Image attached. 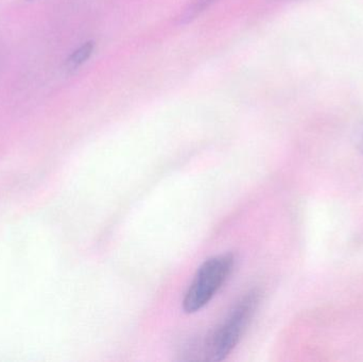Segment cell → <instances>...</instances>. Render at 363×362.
I'll return each mask as SVG.
<instances>
[{
  "instance_id": "obj_1",
  "label": "cell",
  "mask_w": 363,
  "mask_h": 362,
  "mask_svg": "<svg viewBox=\"0 0 363 362\" xmlns=\"http://www.w3.org/2000/svg\"><path fill=\"white\" fill-rule=\"evenodd\" d=\"M234 263L232 254H223L211 257L202 264L184 298L183 308L187 314L199 312L209 303L228 280Z\"/></svg>"
},
{
  "instance_id": "obj_2",
  "label": "cell",
  "mask_w": 363,
  "mask_h": 362,
  "mask_svg": "<svg viewBox=\"0 0 363 362\" xmlns=\"http://www.w3.org/2000/svg\"><path fill=\"white\" fill-rule=\"evenodd\" d=\"M258 301L259 293L251 291L235 306L225 322L209 338L206 346L208 361H223L234 350L253 317Z\"/></svg>"
},
{
  "instance_id": "obj_5",
  "label": "cell",
  "mask_w": 363,
  "mask_h": 362,
  "mask_svg": "<svg viewBox=\"0 0 363 362\" xmlns=\"http://www.w3.org/2000/svg\"><path fill=\"white\" fill-rule=\"evenodd\" d=\"M358 146H359L360 150L363 152V125L360 129L359 134H358Z\"/></svg>"
},
{
  "instance_id": "obj_4",
  "label": "cell",
  "mask_w": 363,
  "mask_h": 362,
  "mask_svg": "<svg viewBox=\"0 0 363 362\" xmlns=\"http://www.w3.org/2000/svg\"><path fill=\"white\" fill-rule=\"evenodd\" d=\"M216 1H217V0H196V1H194V4L183 13V15H182V23H189L192 19L196 18L198 15H200L201 13L207 10V9H208L211 4H215Z\"/></svg>"
},
{
  "instance_id": "obj_3",
  "label": "cell",
  "mask_w": 363,
  "mask_h": 362,
  "mask_svg": "<svg viewBox=\"0 0 363 362\" xmlns=\"http://www.w3.org/2000/svg\"><path fill=\"white\" fill-rule=\"evenodd\" d=\"M94 50H95V42L89 40V42L84 43L82 46L77 48L68 57V59L66 60V66L69 69H76V68L80 67L91 57Z\"/></svg>"
}]
</instances>
